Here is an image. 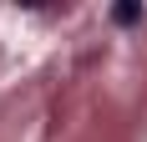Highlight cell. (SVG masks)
I'll use <instances>...</instances> for the list:
<instances>
[{"mask_svg": "<svg viewBox=\"0 0 147 142\" xmlns=\"http://www.w3.org/2000/svg\"><path fill=\"white\" fill-rule=\"evenodd\" d=\"M112 20H117V26H137V20H142V5H137V0H127V5H117V10H112Z\"/></svg>", "mask_w": 147, "mask_h": 142, "instance_id": "6da1fadb", "label": "cell"}]
</instances>
